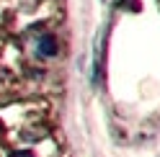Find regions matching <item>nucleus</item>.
<instances>
[{"label": "nucleus", "instance_id": "2", "mask_svg": "<svg viewBox=\"0 0 160 157\" xmlns=\"http://www.w3.org/2000/svg\"><path fill=\"white\" fill-rule=\"evenodd\" d=\"M11 157H36L31 150H18V152H11Z\"/></svg>", "mask_w": 160, "mask_h": 157}, {"label": "nucleus", "instance_id": "1", "mask_svg": "<svg viewBox=\"0 0 160 157\" xmlns=\"http://www.w3.org/2000/svg\"><path fill=\"white\" fill-rule=\"evenodd\" d=\"M36 49H39V54H42V57H54V54H57V41H54V36L44 34L42 39H39Z\"/></svg>", "mask_w": 160, "mask_h": 157}, {"label": "nucleus", "instance_id": "3", "mask_svg": "<svg viewBox=\"0 0 160 157\" xmlns=\"http://www.w3.org/2000/svg\"><path fill=\"white\" fill-rule=\"evenodd\" d=\"M0 131H3V121H0Z\"/></svg>", "mask_w": 160, "mask_h": 157}]
</instances>
